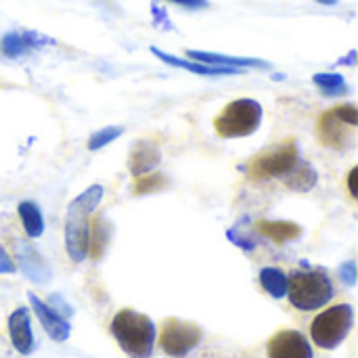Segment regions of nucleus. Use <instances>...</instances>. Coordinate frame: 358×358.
I'll use <instances>...</instances> for the list:
<instances>
[{"label":"nucleus","instance_id":"6e6552de","mask_svg":"<svg viewBox=\"0 0 358 358\" xmlns=\"http://www.w3.org/2000/svg\"><path fill=\"white\" fill-rule=\"evenodd\" d=\"M199 340H201V329L195 323L178 321V319H168L159 334L162 350L168 357L174 358L187 357L199 344Z\"/></svg>","mask_w":358,"mask_h":358},{"label":"nucleus","instance_id":"1a4fd4ad","mask_svg":"<svg viewBox=\"0 0 358 358\" xmlns=\"http://www.w3.org/2000/svg\"><path fill=\"white\" fill-rule=\"evenodd\" d=\"M266 355L268 358H315L308 338L294 329H285L273 336L268 340Z\"/></svg>","mask_w":358,"mask_h":358},{"label":"nucleus","instance_id":"c756f323","mask_svg":"<svg viewBox=\"0 0 358 358\" xmlns=\"http://www.w3.org/2000/svg\"><path fill=\"white\" fill-rule=\"evenodd\" d=\"M357 174H358V168H352V170H350V176H348V189H350V195H352L355 199H357V197H358Z\"/></svg>","mask_w":358,"mask_h":358},{"label":"nucleus","instance_id":"20e7f679","mask_svg":"<svg viewBox=\"0 0 358 358\" xmlns=\"http://www.w3.org/2000/svg\"><path fill=\"white\" fill-rule=\"evenodd\" d=\"M262 122V105L254 99H237L229 103L218 117L214 128L222 138H243L254 134Z\"/></svg>","mask_w":358,"mask_h":358},{"label":"nucleus","instance_id":"f257e3e1","mask_svg":"<svg viewBox=\"0 0 358 358\" xmlns=\"http://www.w3.org/2000/svg\"><path fill=\"white\" fill-rule=\"evenodd\" d=\"M103 199V187L92 185L82 195H78L69 208L65 218V248L73 262H82L88 256V222L90 214Z\"/></svg>","mask_w":358,"mask_h":358},{"label":"nucleus","instance_id":"aec40b11","mask_svg":"<svg viewBox=\"0 0 358 358\" xmlns=\"http://www.w3.org/2000/svg\"><path fill=\"white\" fill-rule=\"evenodd\" d=\"M260 283L266 289V294H271L275 300H281L287 296V275L281 268L275 266H266L260 271Z\"/></svg>","mask_w":358,"mask_h":358},{"label":"nucleus","instance_id":"bb28decb","mask_svg":"<svg viewBox=\"0 0 358 358\" xmlns=\"http://www.w3.org/2000/svg\"><path fill=\"white\" fill-rule=\"evenodd\" d=\"M168 2H172L176 6H182L187 10H201V8L208 6V0H168Z\"/></svg>","mask_w":358,"mask_h":358},{"label":"nucleus","instance_id":"b1692460","mask_svg":"<svg viewBox=\"0 0 358 358\" xmlns=\"http://www.w3.org/2000/svg\"><path fill=\"white\" fill-rule=\"evenodd\" d=\"M166 176L164 174H155V172H149L145 176H138V180L134 182V193L141 195V193H153L157 189H162L166 185Z\"/></svg>","mask_w":358,"mask_h":358},{"label":"nucleus","instance_id":"6ab92c4d","mask_svg":"<svg viewBox=\"0 0 358 358\" xmlns=\"http://www.w3.org/2000/svg\"><path fill=\"white\" fill-rule=\"evenodd\" d=\"M258 231H260L264 237H268V239H273V241H277V243L296 239V237H300V233H302V229H300L298 224H294V222H271V220L258 222Z\"/></svg>","mask_w":358,"mask_h":358},{"label":"nucleus","instance_id":"f8f14e48","mask_svg":"<svg viewBox=\"0 0 358 358\" xmlns=\"http://www.w3.org/2000/svg\"><path fill=\"white\" fill-rule=\"evenodd\" d=\"M17 260L23 271V275L34 283H48L50 281V268L40 256V252L29 241H17Z\"/></svg>","mask_w":358,"mask_h":358},{"label":"nucleus","instance_id":"cd10ccee","mask_svg":"<svg viewBox=\"0 0 358 358\" xmlns=\"http://www.w3.org/2000/svg\"><path fill=\"white\" fill-rule=\"evenodd\" d=\"M50 302H52V310H57L61 317H65V319H69L71 317V308L63 302V298L61 296H50Z\"/></svg>","mask_w":358,"mask_h":358},{"label":"nucleus","instance_id":"9b49d317","mask_svg":"<svg viewBox=\"0 0 358 358\" xmlns=\"http://www.w3.org/2000/svg\"><path fill=\"white\" fill-rule=\"evenodd\" d=\"M27 298H29V302H31V308H34V313H36V317L40 319V323H42V327H44V331L48 334V338L50 340H55V342H65L67 338H69V334H71V325L67 323V319L65 317H61L57 310H52L46 302H42L36 294H27Z\"/></svg>","mask_w":358,"mask_h":358},{"label":"nucleus","instance_id":"412c9836","mask_svg":"<svg viewBox=\"0 0 358 358\" xmlns=\"http://www.w3.org/2000/svg\"><path fill=\"white\" fill-rule=\"evenodd\" d=\"M313 82L321 88L323 94L327 96H340V94H346L348 92V86H346V80L342 73H334V71H321V73H315L313 76Z\"/></svg>","mask_w":358,"mask_h":358},{"label":"nucleus","instance_id":"c85d7f7f","mask_svg":"<svg viewBox=\"0 0 358 358\" xmlns=\"http://www.w3.org/2000/svg\"><path fill=\"white\" fill-rule=\"evenodd\" d=\"M153 21H155L157 27H164V29H170V27H172V25L168 23L166 10H164L162 6H157V4H153Z\"/></svg>","mask_w":358,"mask_h":358},{"label":"nucleus","instance_id":"0eeeda50","mask_svg":"<svg viewBox=\"0 0 358 358\" xmlns=\"http://www.w3.org/2000/svg\"><path fill=\"white\" fill-rule=\"evenodd\" d=\"M298 162V145L294 141L279 145L273 151H266L258 157H254L248 166V172L252 178H275L285 176Z\"/></svg>","mask_w":358,"mask_h":358},{"label":"nucleus","instance_id":"2f4dec72","mask_svg":"<svg viewBox=\"0 0 358 358\" xmlns=\"http://www.w3.org/2000/svg\"><path fill=\"white\" fill-rule=\"evenodd\" d=\"M319 4H327V6H334V4H338V0H317Z\"/></svg>","mask_w":358,"mask_h":358},{"label":"nucleus","instance_id":"a878e982","mask_svg":"<svg viewBox=\"0 0 358 358\" xmlns=\"http://www.w3.org/2000/svg\"><path fill=\"white\" fill-rule=\"evenodd\" d=\"M17 271L15 262L10 260V256L6 254V250L0 245V275H13Z\"/></svg>","mask_w":358,"mask_h":358},{"label":"nucleus","instance_id":"9d476101","mask_svg":"<svg viewBox=\"0 0 358 358\" xmlns=\"http://www.w3.org/2000/svg\"><path fill=\"white\" fill-rule=\"evenodd\" d=\"M46 44H55V40H50L48 36L34 31V29H15L2 36L0 40V52L8 59H17V57H25Z\"/></svg>","mask_w":358,"mask_h":358},{"label":"nucleus","instance_id":"2eb2a0df","mask_svg":"<svg viewBox=\"0 0 358 358\" xmlns=\"http://www.w3.org/2000/svg\"><path fill=\"white\" fill-rule=\"evenodd\" d=\"M187 57L191 61H199L206 65H218V67H235V69H245V67H258V69H271V63L260 61V59H248V57H231V55H220V52H203V50H187Z\"/></svg>","mask_w":358,"mask_h":358},{"label":"nucleus","instance_id":"f03ea898","mask_svg":"<svg viewBox=\"0 0 358 358\" xmlns=\"http://www.w3.org/2000/svg\"><path fill=\"white\" fill-rule=\"evenodd\" d=\"M111 334L130 358H149L155 348V323L132 308L120 310L111 321Z\"/></svg>","mask_w":358,"mask_h":358},{"label":"nucleus","instance_id":"7ed1b4c3","mask_svg":"<svg viewBox=\"0 0 358 358\" xmlns=\"http://www.w3.org/2000/svg\"><path fill=\"white\" fill-rule=\"evenodd\" d=\"M287 296L298 310H317L334 298V283L325 271H296L287 277Z\"/></svg>","mask_w":358,"mask_h":358},{"label":"nucleus","instance_id":"393cba45","mask_svg":"<svg viewBox=\"0 0 358 358\" xmlns=\"http://www.w3.org/2000/svg\"><path fill=\"white\" fill-rule=\"evenodd\" d=\"M340 279L350 287L357 285V262L355 260H348L340 266Z\"/></svg>","mask_w":358,"mask_h":358},{"label":"nucleus","instance_id":"a211bd4d","mask_svg":"<svg viewBox=\"0 0 358 358\" xmlns=\"http://www.w3.org/2000/svg\"><path fill=\"white\" fill-rule=\"evenodd\" d=\"M17 212H19L21 224H23L27 237L38 239L44 233V218H42L40 208L34 201H21L19 208H17Z\"/></svg>","mask_w":358,"mask_h":358},{"label":"nucleus","instance_id":"4be33fe9","mask_svg":"<svg viewBox=\"0 0 358 358\" xmlns=\"http://www.w3.org/2000/svg\"><path fill=\"white\" fill-rule=\"evenodd\" d=\"M107 245V222L103 216H96L92 222V229H88V252L94 260L103 256V250Z\"/></svg>","mask_w":358,"mask_h":358},{"label":"nucleus","instance_id":"dca6fc26","mask_svg":"<svg viewBox=\"0 0 358 358\" xmlns=\"http://www.w3.org/2000/svg\"><path fill=\"white\" fill-rule=\"evenodd\" d=\"M151 52L159 61H164V63H168L172 67H180V69H187V71H193V73H199V76H235V73L243 71V69H235V67H218V65H206V63H199V61H191V59H180V57L164 52L157 46H151Z\"/></svg>","mask_w":358,"mask_h":358},{"label":"nucleus","instance_id":"5701e85b","mask_svg":"<svg viewBox=\"0 0 358 358\" xmlns=\"http://www.w3.org/2000/svg\"><path fill=\"white\" fill-rule=\"evenodd\" d=\"M122 132H124L122 126H107V128H101V130H96L94 134H90V138H88V149H90V151H99V149H103L105 145H109V143H113L115 138H120Z\"/></svg>","mask_w":358,"mask_h":358},{"label":"nucleus","instance_id":"423d86ee","mask_svg":"<svg viewBox=\"0 0 358 358\" xmlns=\"http://www.w3.org/2000/svg\"><path fill=\"white\" fill-rule=\"evenodd\" d=\"M358 126V109L355 105L336 107L319 117V138L323 145L346 151L355 143V128Z\"/></svg>","mask_w":358,"mask_h":358},{"label":"nucleus","instance_id":"f3484780","mask_svg":"<svg viewBox=\"0 0 358 358\" xmlns=\"http://www.w3.org/2000/svg\"><path fill=\"white\" fill-rule=\"evenodd\" d=\"M319 180V174L317 170L308 164V162H296V166L285 174V185L294 191H300V193H306L310 189H315Z\"/></svg>","mask_w":358,"mask_h":358},{"label":"nucleus","instance_id":"4468645a","mask_svg":"<svg viewBox=\"0 0 358 358\" xmlns=\"http://www.w3.org/2000/svg\"><path fill=\"white\" fill-rule=\"evenodd\" d=\"M8 334L15 350L19 355H29L34 350V336H31V321L27 308H17L8 317Z\"/></svg>","mask_w":358,"mask_h":358},{"label":"nucleus","instance_id":"39448f33","mask_svg":"<svg viewBox=\"0 0 358 358\" xmlns=\"http://www.w3.org/2000/svg\"><path fill=\"white\" fill-rule=\"evenodd\" d=\"M355 323V310L350 304H338L321 313L310 327V336L315 344L323 350L338 348L350 334Z\"/></svg>","mask_w":358,"mask_h":358},{"label":"nucleus","instance_id":"7c9ffc66","mask_svg":"<svg viewBox=\"0 0 358 358\" xmlns=\"http://www.w3.org/2000/svg\"><path fill=\"white\" fill-rule=\"evenodd\" d=\"M355 59H357V50H350V55L346 59H340L338 63L340 65H355Z\"/></svg>","mask_w":358,"mask_h":358},{"label":"nucleus","instance_id":"ddd939ff","mask_svg":"<svg viewBox=\"0 0 358 358\" xmlns=\"http://www.w3.org/2000/svg\"><path fill=\"white\" fill-rule=\"evenodd\" d=\"M162 162V151L155 143L151 141H138L132 149H130V157H128V170L132 172L134 178L145 176L149 172H153Z\"/></svg>","mask_w":358,"mask_h":358}]
</instances>
